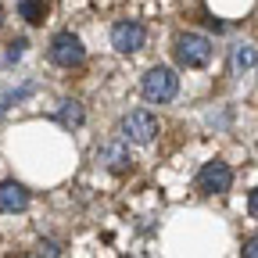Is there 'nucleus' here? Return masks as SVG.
I'll list each match as a JSON object with an SVG mask.
<instances>
[{
    "label": "nucleus",
    "mask_w": 258,
    "mask_h": 258,
    "mask_svg": "<svg viewBox=\"0 0 258 258\" xmlns=\"http://www.w3.org/2000/svg\"><path fill=\"white\" fill-rule=\"evenodd\" d=\"M118 133L129 140V144H151L158 137V118L151 111H129L122 122H118Z\"/></svg>",
    "instance_id": "7ed1b4c3"
},
{
    "label": "nucleus",
    "mask_w": 258,
    "mask_h": 258,
    "mask_svg": "<svg viewBox=\"0 0 258 258\" xmlns=\"http://www.w3.org/2000/svg\"><path fill=\"white\" fill-rule=\"evenodd\" d=\"M201 190L205 194H226L230 190V183H233V169L226 165V161H208V165L201 169Z\"/></svg>",
    "instance_id": "423d86ee"
},
{
    "label": "nucleus",
    "mask_w": 258,
    "mask_h": 258,
    "mask_svg": "<svg viewBox=\"0 0 258 258\" xmlns=\"http://www.w3.org/2000/svg\"><path fill=\"white\" fill-rule=\"evenodd\" d=\"M247 208H251V215L258 219V186L251 190V198H247Z\"/></svg>",
    "instance_id": "2eb2a0df"
},
{
    "label": "nucleus",
    "mask_w": 258,
    "mask_h": 258,
    "mask_svg": "<svg viewBox=\"0 0 258 258\" xmlns=\"http://www.w3.org/2000/svg\"><path fill=\"white\" fill-rule=\"evenodd\" d=\"M18 15H22L25 22H32V25H40V22H43V4H40V0H22V4H18Z\"/></svg>",
    "instance_id": "9b49d317"
},
{
    "label": "nucleus",
    "mask_w": 258,
    "mask_h": 258,
    "mask_svg": "<svg viewBox=\"0 0 258 258\" xmlns=\"http://www.w3.org/2000/svg\"><path fill=\"white\" fill-rule=\"evenodd\" d=\"M29 190L22 183H0V212H25Z\"/></svg>",
    "instance_id": "0eeeda50"
},
{
    "label": "nucleus",
    "mask_w": 258,
    "mask_h": 258,
    "mask_svg": "<svg viewBox=\"0 0 258 258\" xmlns=\"http://www.w3.org/2000/svg\"><path fill=\"white\" fill-rule=\"evenodd\" d=\"M144 40H147V32H144L140 22H118V25L111 29V47H115L118 54H137V50L144 47Z\"/></svg>",
    "instance_id": "39448f33"
},
{
    "label": "nucleus",
    "mask_w": 258,
    "mask_h": 258,
    "mask_svg": "<svg viewBox=\"0 0 258 258\" xmlns=\"http://www.w3.org/2000/svg\"><path fill=\"white\" fill-rule=\"evenodd\" d=\"M140 90H144V97L151 104H165V101H172V97L179 93V76L172 69H151L144 76Z\"/></svg>",
    "instance_id": "f03ea898"
},
{
    "label": "nucleus",
    "mask_w": 258,
    "mask_h": 258,
    "mask_svg": "<svg viewBox=\"0 0 258 258\" xmlns=\"http://www.w3.org/2000/svg\"><path fill=\"white\" fill-rule=\"evenodd\" d=\"M0 25H4V11H0Z\"/></svg>",
    "instance_id": "dca6fc26"
},
{
    "label": "nucleus",
    "mask_w": 258,
    "mask_h": 258,
    "mask_svg": "<svg viewBox=\"0 0 258 258\" xmlns=\"http://www.w3.org/2000/svg\"><path fill=\"white\" fill-rule=\"evenodd\" d=\"M240 258H258V237L244 240V247H240Z\"/></svg>",
    "instance_id": "ddd939ff"
},
{
    "label": "nucleus",
    "mask_w": 258,
    "mask_h": 258,
    "mask_svg": "<svg viewBox=\"0 0 258 258\" xmlns=\"http://www.w3.org/2000/svg\"><path fill=\"white\" fill-rule=\"evenodd\" d=\"M32 258H57V247L47 240V244H40V247H36V254H32Z\"/></svg>",
    "instance_id": "4468645a"
},
{
    "label": "nucleus",
    "mask_w": 258,
    "mask_h": 258,
    "mask_svg": "<svg viewBox=\"0 0 258 258\" xmlns=\"http://www.w3.org/2000/svg\"><path fill=\"white\" fill-rule=\"evenodd\" d=\"M176 57L183 69H205L212 61V40L201 36V32H183L176 40Z\"/></svg>",
    "instance_id": "f257e3e1"
},
{
    "label": "nucleus",
    "mask_w": 258,
    "mask_h": 258,
    "mask_svg": "<svg viewBox=\"0 0 258 258\" xmlns=\"http://www.w3.org/2000/svg\"><path fill=\"white\" fill-rule=\"evenodd\" d=\"M254 61H258V54H254V47H233V72H247V69H254Z\"/></svg>",
    "instance_id": "1a4fd4ad"
},
{
    "label": "nucleus",
    "mask_w": 258,
    "mask_h": 258,
    "mask_svg": "<svg viewBox=\"0 0 258 258\" xmlns=\"http://www.w3.org/2000/svg\"><path fill=\"white\" fill-rule=\"evenodd\" d=\"M22 50H25V40H11V43H8V61H18Z\"/></svg>",
    "instance_id": "f8f14e48"
},
{
    "label": "nucleus",
    "mask_w": 258,
    "mask_h": 258,
    "mask_svg": "<svg viewBox=\"0 0 258 258\" xmlns=\"http://www.w3.org/2000/svg\"><path fill=\"white\" fill-rule=\"evenodd\" d=\"M97 161H101L104 169H111V172H125V169H129V151H125L122 144H101Z\"/></svg>",
    "instance_id": "6e6552de"
},
{
    "label": "nucleus",
    "mask_w": 258,
    "mask_h": 258,
    "mask_svg": "<svg viewBox=\"0 0 258 258\" xmlns=\"http://www.w3.org/2000/svg\"><path fill=\"white\" fill-rule=\"evenodd\" d=\"M57 118H61V125H69V129H72V125H83V118H86V115H83L79 101H64V104H61V115H57Z\"/></svg>",
    "instance_id": "9d476101"
},
{
    "label": "nucleus",
    "mask_w": 258,
    "mask_h": 258,
    "mask_svg": "<svg viewBox=\"0 0 258 258\" xmlns=\"http://www.w3.org/2000/svg\"><path fill=\"white\" fill-rule=\"evenodd\" d=\"M50 61L61 64V69H76V64L86 61V47L79 36H72V32H57V36L50 40Z\"/></svg>",
    "instance_id": "20e7f679"
}]
</instances>
